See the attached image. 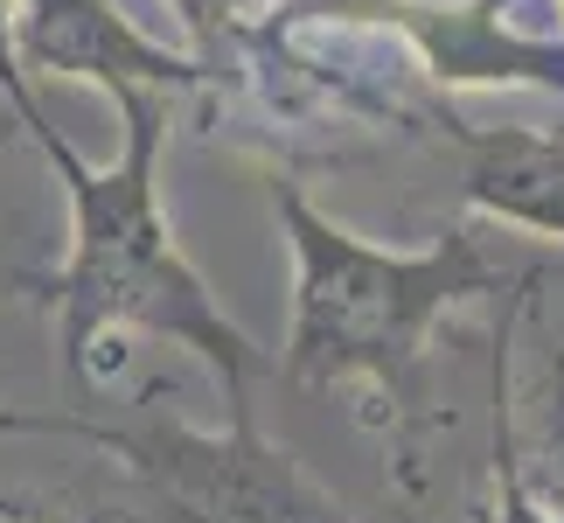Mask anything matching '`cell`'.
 I'll return each instance as SVG.
<instances>
[{
    "instance_id": "9c48e42d",
    "label": "cell",
    "mask_w": 564,
    "mask_h": 523,
    "mask_svg": "<svg viewBox=\"0 0 564 523\" xmlns=\"http://www.w3.org/2000/svg\"><path fill=\"white\" fill-rule=\"evenodd\" d=\"M481 523H557V516H551V510H536L530 495H523V482H516V474L495 461V510H488Z\"/></svg>"
},
{
    "instance_id": "7a4b0ae2",
    "label": "cell",
    "mask_w": 564,
    "mask_h": 523,
    "mask_svg": "<svg viewBox=\"0 0 564 523\" xmlns=\"http://www.w3.org/2000/svg\"><path fill=\"white\" fill-rule=\"evenodd\" d=\"M272 210L293 245V329L279 356L286 384H377L404 398L453 308L536 287L530 258L474 224L425 252H377L321 216L293 182H272Z\"/></svg>"
},
{
    "instance_id": "30bf717a",
    "label": "cell",
    "mask_w": 564,
    "mask_h": 523,
    "mask_svg": "<svg viewBox=\"0 0 564 523\" xmlns=\"http://www.w3.org/2000/svg\"><path fill=\"white\" fill-rule=\"evenodd\" d=\"M0 523H29V516H14V510H0Z\"/></svg>"
},
{
    "instance_id": "5b68a950",
    "label": "cell",
    "mask_w": 564,
    "mask_h": 523,
    "mask_svg": "<svg viewBox=\"0 0 564 523\" xmlns=\"http://www.w3.org/2000/svg\"><path fill=\"white\" fill-rule=\"evenodd\" d=\"M530 308V287L509 293L495 321V461H502L536 510L564 523V342H536L523 384H509V342Z\"/></svg>"
},
{
    "instance_id": "6da1fadb",
    "label": "cell",
    "mask_w": 564,
    "mask_h": 523,
    "mask_svg": "<svg viewBox=\"0 0 564 523\" xmlns=\"http://www.w3.org/2000/svg\"><path fill=\"white\" fill-rule=\"evenodd\" d=\"M126 113V154L112 168L77 161V147L50 134L42 161L63 174L70 195V258L56 273V356L77 391L91 384V356L112 329H147L195 349L230 405H251L245 384L279 370L237 321L216 308L203 273L182 258L161 216V140H167V92L154 84H112Z\"/></svg>"
},
{
    "instance_id": "3957f363",
    "label": "cell",
    "mask_w": 564,
    "mask_h": 523,
    "mask_svg": "<svg viewBox=\"0 0 564 523\" xmlns=\"http://www.w3.org/2000/svg\"><path fill=\"white\" fill-rule=\"evenodd\" d=\"M8 433H77L119 453L126 474L147 489L161 523H349V510L258 433L251 405H230V433H195L175 419L105 426V419H0Z\"/></svg>"
},
{
    "instance_id": "277c9868",
    "label": "cell",
    "mask_w": 564,
    "mask_h": 523,
    "mask_svg": "<svg viewBox=\"0 0 564 523\" xmlns=\"http://www.w3.org/2000/svg\"><path fill=\"white\" fill-rule=\"evenodd\" d=\"M14 56L29 77H84L98 92L112 84L188 92L209 77L203 56H175L167 42L140 35L112 0H14Z\"/></svg>"
},
{
    "instance_id": "8992f818",
    "label": "cell",
    "mask_w": 564,
    "mask_h": 523,
    "mask_svg": "<svg viewBox=\"0 0 564 523\" xmlns=\"http://www.w3.org/2000/svg\"><path fill=\"white\" fill-rule=\"evenodd\" d=\"M446 140L460 147L467 168V203L495 216V224L564 237V134H536V126H467L440 119Z\"/></svg>"
},
{
    "instance_id": "ba28073f",
    "label": "cell",
    "mask_w": 564,
    "mask_h": 523,
    "mask_svg": "<svg viewBox=\"0 0 564 523\" xmlns=\"http://www.w3.org/2000/svg\"><path fill=\"white\" fill-rule=\"evenodd\" d=\"M167 8H175V14H182V29L203 42V56H224V35L237 29L245 0H167Z\"/></svg>"
},
{
    "instance_id": "52a82bcc",
    "label": "cell",
    "mask_w": 564,
    "mask_h": 523,
    "mask_svg": "<svg viewBox=\"0 0 564 523\" xmlns=\"http://www.w3.org/2000/svg\"><path fill=\"white\" fill-rule=\"evenodd\" d=\"M0 98H8V113L21 119V134H29L35 147L56 134V126L42 119L35 92H29V71H21V56H14V0H0Z\"/></svg>"
}]
</instances>
